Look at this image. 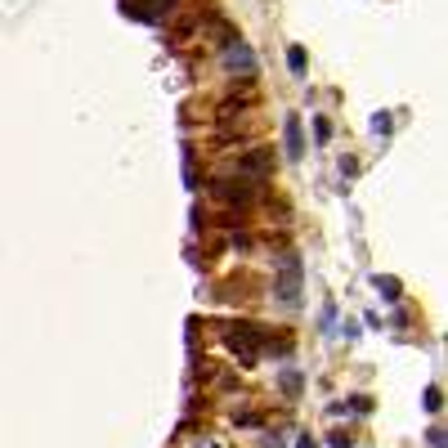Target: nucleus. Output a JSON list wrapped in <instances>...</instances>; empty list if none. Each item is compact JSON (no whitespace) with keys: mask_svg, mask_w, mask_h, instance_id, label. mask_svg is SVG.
Listing matches in <instances>:
<instances>
[{"mask_svg":"<svg viewBox=\"0 0 448 448\" xmlns=\"http://www.w3.org/2000/svg\"><path fill=\"white\" fill-rule=\"evenodd\" d=\"M224 341L233 345V354H238L242 363H256L260 350H265V341H269V332L256 327V323H233L229 332H224Z\"/></svg>","mask_w":448,"mask_h":448,"instance_id":"1","label":"nucleus"},{"mask_svg":"<svg viewBox=\"0 0 448 448\" xmlns=\"http://www.w3.org/2000/svg\"><path fill=\"white\" fill-rule=\"evenodd\" d=\"M274 292H278V300H283V305H300V260L287 256V265H283V274H278Z\"/></svg>","mask_w":448,"mask_h":448,"instance_id":"2","label":"nucleus"},{"mask_svg":"<svg viewBox=\"0 0 448 448\" xmlns=\"http://www.w3.org/2000/svg\"><path fill=\"white\" fill-rule=\"evenodd\" d=\"M121 5H126V14H130V19H139V23H157V19H162V14L175 5V0H121Z\"/></svg>","mask_w":448,"mask_h":448,"instance_id":"3","label":"nucleus"},{"mask_svg":"<svg viewBox=\"0 0 448 448\" xmlns=\"http://www.w3.org/2000/svg\"><path fill=\"white\" fill-rule=\"evenodd\" d=\"M238 171L251 175V180H265V175L274 171V153H269V148H256V153H247V157L238 162Z\"/></svg>","mask_w":448,"mask_h":448,"instance_id":"4","label":"nucleus"},{"mask_svg":"<svg viewBox=\"0 0 448 448\" xmlns=\"http://www.w3.org/2000/svg\"><path fill=\"white\" fill-rule=\"evenodd\" d=\"M215 198H224L229 207H247L256 193H251V184H247V175H242V184L238 180H224V184H215Z\"/></svg>","mask_w":448,"mask_h":448,"instance_id":"5","label":"nucleus"},{"mask_svg":"<svg viewBox=\"0 0 448 448\" xmlns=\"http://www.w3.org/2000/svg\"><path fill=\"white\" fill-rule=\"evenodd\" d=\"M229 72H256V54H251L242 40H229V54H224Z\"/></svg>","mask_w":448,"mask_h":448,"instance_id":"6","label":"nucleus"},{"mask_svg":"<svg viewBox=\"0 0 448 448\" xmlns=\"http://www.w3.org/2000/svg\"><path fill=\"white\" fill-rule=\"evenodd\" d=\"M283 143H287V157H300V153H305V130H300L296 117H287V121H283Z\"/></svg>","mask_w":448,"mask_h":448,"instance_id":"7","label":"nucleus"},{"mask_svg":"<svg viewBox=\"0 0 448 448\" xmlns=\"http://www.w3.org/2000/svg\"><path fill=\"white\" fill-rule=\"evenodd\" d=\"M421 408H426V412H439V408H444V390H439V386H430V390H426V403H421Z\"/></svg>","mask_w":448,"mask_h":448,"instance_id":"8","label":"nucleus"},{"mask_svg":"<svg viewBox=\"0 0 448 448\" xmlns=\"http://www.w3.org/2000/svg\"><path fill=\"white\" fill-rule=\"evenodd\" d=\"M283 390H287V399L300 394V372H283Z\"/></svg>","mask_w":448,"mask_h":448,"instance_id":"9","label":"nucleus"},{"mask_svg":"<svg viewBox=\"0 0 448 448\" xmlns=\"http://www.w3.org/2000/svg\"><path fill=\"white\" fill-rule=\"evenodd\" d=\"M287 63H292V72H305V49L292 45V49H287Z\"/></svg>","mask_w":448,"mask_h":448,"instance_id":"10","label":"nucleus"},{"mask_svg":"<svg viewBox=\"0 0 448 448\" xmlns=\"http://www.w3.org/2000/svg\"><path fill=\"white\" fill-rule=\"evenodd\" d=\"M377 292H386V300H399V283L394 278H377Z\"/></svg>","mask_w":448,"mask_h":448,"instance_id":"11","label":"nucleus"},{"mask_svg":"<svg viewBox=\"0 0 448 448\" xmlns=\"http://www.w3.org/2000/svg\"><path fill=\"white\" fill-rule=\"evenodd\" d=\"M327 444H332V448H350V444H354V439H350V435H345V430H336V435H327Z\"/></svg>","mask_w":448,"mask_h":448,"instance_id":"12","label":"nucleus"},{"mask_svg":"<svg viewBox=\"0 0 448 448\" xmlns=\"http://www.w3.org/2000/svg\"><path fill=\"white\" fill-rule=\"evenodd\" d=\"M372 130H377V134H390V113L377 117V121H372Z\"/></svg>","mask_w":448,"mask_h":448,"instance_id":"13","label":"nucleus"},{"mask_svg":"<svg viewBox=\"0 0 448 448\" xmlns=\"http://www.w3.org/2000/svg\"><path fill=\"white\" fill-rule=\"evenodd\" d=\"M426 439H430V448H444V444H448V439H444V430H439V426H435V430H430V435H426Z\"/></svg>","mask_w":448,"mask_h":448,"instance_id":"14","label":"nucleus"},{"mask_svg":"<svg viewBox=\"0 0 448 448\" xmlns=\"http://www.w3.org/2000/svg\"><path fill=\"white\" fill-rule=\"evenodd\" d=\"M296 448H314V444H309V439H300V444H296Z\"/></svg>","mask_w":448,"mask_h":448,"instance_id":"15","label":"nucleus"}]
</instances>
